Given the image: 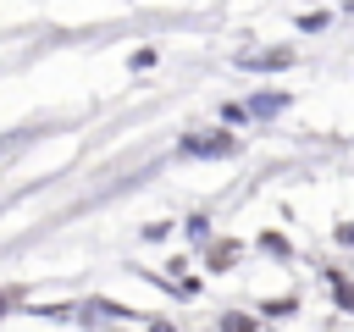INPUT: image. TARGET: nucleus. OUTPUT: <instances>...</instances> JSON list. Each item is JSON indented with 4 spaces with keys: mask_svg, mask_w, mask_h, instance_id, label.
<instances>
[{
    "mask_svg": "<svg viewBox=\"0 0 354 332\" xmlns=\"http://www.w3.org/2000/svg\"><path fill=\"white\" fill-rule=\"evenodd\" d=\"M221 332H254V321H249V315H227V321H221Z\"/></svg>",
    "mask_w": 354,
    "mask_h": 332,
    "instance_id": "4",
    "label": "nucleus"
},
{
    "mask_svg": "<svg viewBox=\"0 0 354 332\" xmlns=\"http://www.w3.org/2000/svg\"><path fill=\"white\" fill-rule=\"evenodd\" d=\"M337 238H343V243H354V221H348V227H343V232H337Z\"/></svg>",
    "mask_w": 354,
    "mask_h": 332,
    "instance_id": "5",
    "label": "nucleus"
},
{
    "mask_svg": "<svg viewBox=\"0 0 354 332\" xmlns=\"http://www.w3.org/2000/svg\"><path fill=\"white\" fill-rule=\"evenodd\" d=\"M183 149H188V155H232V138H227V133H194Z\"/></svg>",
    "mask_w": 354,
    "mask_h": 332,
    "instance_id": "1",
    "label": "nucleus"
},
{
    "mask_svg": "<svg viewBox=\"0 0 354 332\" xmlns=\"http://www.w3.org/2000/svg\"><path fill=\"white\" fill-rule=\"evenodd\" d=\"M293 50H266V55H238V66H254V72H271V66H288Z\"/></svg>",
    "mask_w": 354,
    "mask_h": 332,
    "instance_id": "2",
    "label": "nucleus"
},
{
    "mask_svg": "<svg viewBox=\"0 0 354 332\" xmlns=\"http://www.w3.org/2000/svg\"><path fill=\"white\" fill-rule=\"evenodd\" d=\"M277 105H282V94H260V100H254V105H249V111H254V116H271V111H277Z\"/></svg>",
    "mask_w": 354,
    "mask_h": 332,
    "instance_id": "3",
    "label": "nucleus"
}]
</instances>
